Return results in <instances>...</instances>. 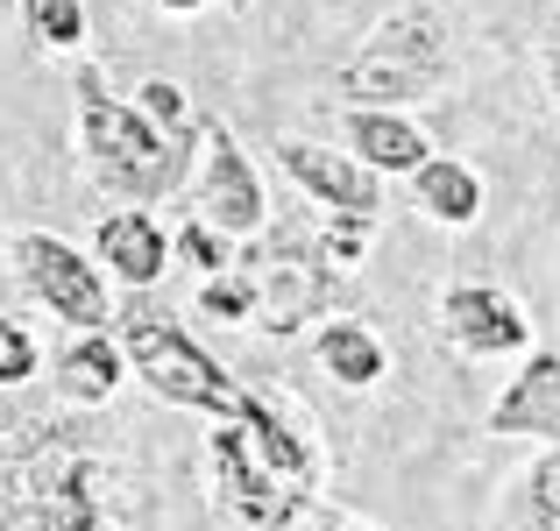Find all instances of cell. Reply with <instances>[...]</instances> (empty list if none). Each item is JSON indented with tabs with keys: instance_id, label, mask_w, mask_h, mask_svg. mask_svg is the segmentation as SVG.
Wrapping results in <instances>:
<instances>
[{
	"instance_id": "obj_1",
	"label": "cell",
	"mask_w": 560,
	"mask_h": 531,
	"mask_svg": "<svg viewBox=\"0 0 560 531\" xmlns=\"http://www.w3.org/2000/svg\"><path fill=\"white\" fill-rule=\"evenodd\" d=\"M213 475L228 489V518L248 531H284L305 510L319 461L262 397H248L242 411H228V425L213 433Z\"/></svg>"
},
{
	"instance_id": "obj_2",
	"label": "cell",
	"mask_w": 560,
	"mask_h": 531,
	"mask_svg": "<svg viewBox=\"0 0 560 531\" xmlns=\"http://www.w3.org/2000/svg\"><path fill=\"white\" fill-rule=\"evenodd\" d=\"M79 150L85 170H93L100 191L114 199H164L185 177V142L164 135L142 107H121V99L100 93V79H79Z\"/></svg>"
},
{
	"instance_id": "obj_3",
	"label": "cell",
	"mask_w": 560,
	"mask_h": 531,
	"mask_svg": "<svg viewBox=\"0 0 560 531\" xmlns=\"http://www.w3.org/2000/svg\"><path fill=\"white\" fill-rule=\"evenodd\" d=\"M454 79V43L440 8H405L341 64V93L362 107H419Z\"/></svg>"
},
{
	"instance_id": "obj_4",
	"label": "cell",
	"mask_w": 560,
	"mask_h": 531,
	"mask_svg": "<svg viewBox=\"0 0 560 531\" xmlns=\"http://www.w3.org/2000/svg\"><path fill=\"white\" fill-rule=\"evenodd\" d=\"M121 354H128V368H136V376L150 382L164 404L213 411V418H228V411H242V404H248L242 382H234L199 341H185V333L171 327L156 305H142V298L121 312Z\"/></svg>"
},
{
	"instance_id": "obj_5",
	"label": "cell",
	"mask_w": 560,
	"mask_h": 531,
	"mask_svg": "<svg viewBox=\"0 0 560 531\" xmlns=\"http://www.w3.org/2000/svg\"><path fill=\"white\" fill-rule=\"evenodd\" d=\"M14 270H22L28 298L50 305V319H65V327L93 333L107 327V276H100V262H85L71 241H57V234H22L14 241Z\"/></svg>"
},
{
	"instance_id": "obj_6",
	"label": "cell",
	"mask_w": 560,
	"mask_h": 531,
	"mask_svg": "<svg viewBox=\"0 0 560 531\" xmlns=\"http://www.w3.org/2000/svg\"><path fill=\"white\" fill-rule=\"evenodd\" d=\"M248 276H256V327L277 333V341H291V333H299L305 319H319L327 298H334V270L319 256H305L299 241L262 248Z\"/></svg>"
},
{
	"instance_id": "obj_7",
	"label": "cell",
	"mask_w": 560,
	"mask_h": 531,
	"mask_svg": "<svg viewBox=\"0 0 560 531\" xmlns=\"http://www.w3.org/2000/svg\"><path fill=\"white\" fill-rule=\"evenodd\" d=\"M440 333H447L462 354H476V362H497V354H525V347H533V319H525V305L511 298V291H497V284H454L447 298H440Z\"/></svg>"
},
{
	"instance_id": "obj_8",
	"label": "cell",
	"mask_w": 560,
	"mask_h": 531,
	"mask_svg": "<svg viewBox=\"0 0 560 531\" xmlns=\"http://www.w3.org/2000/svg\"><path fill=\"white\" fill-rule=\"evenodd\" d=\"M277 164H284L291 177H299L305 191H313L319 205H334V213H362V220H376V199H383V185H376V170L362 164L355 150H319V142H305V135H291V142H277Z\"/></svg>"
},
{
	"instance_id": "obj_9",
	"label": "cell",
	"mask_w": 560,
	"mask_h": 531,
	"mask_svg": "<svg viewBox=\"0 0 560 531\" xmlns=\"http://www.w3.org/2000/svg\"><path fill=\"white\" fill-rule=\"evenodd\" d=\"M206 227H220L228 241H248V234H262V220H270V205H262V185L256 170H248L242 142L228 135V128H213V156H206Z\"/></svg>"
},
{
	"instance_id": "obj_10",
	"label": "cell",
	"mask_w": 560,
	"mask_h": 531,
	"mask_svg": "<svg viewBox=\"0 0 560 531\" xmlns=\"http://www.w3.org/2000/svg\"><path fill=\"white\" fill-rule=\"evenodd\" d=\"M490 433L504 439H553L560 447V354H533L490 404Z\"/></svg>"
},
{
	"instance_id": "obj_11",
	"label": "cell",
	"mask_w": 560,
	"mask_h": 531,
	"mask_svg": "<svg viewBox=\"0 0 560 531\" xmlns=\"http://www.w3.org/2000/svg\"><path fill=\"white\" fill-rule=\"evenodd\" d=\"M100 262H107L128 291H150V284H164V270H171V241L142 205H121V213L100 220Z\"/></svg>"
},
{
	"instance_id": "obj_12",
	"label": "cell",
	"mask_w": 560,
	"mask_h": 531,
	"mask_svg": "<svg viewBox=\"0 0 560 531\" xmlns=\"http://www.w3.org/2000/svg\"><path fill=\"white\" fill-rule=\"evenodd\" d=\"M348 150H355L376 177H411L425 156H433V142L390 107H355L348 114Z\"/></svg>"
},
{
	"instance_id": "obj_13",
	"label": "cell",
	"mask_w": 560,
	"mask_h": 531,
	"mask_svg": "<svg viewBox=\"0 0 560 531\" xmlns=\"http://www.w3.org/2000/svg\"><path fill=\"white\" fill-rule=\"evenodd\" d=\"M411 191H419V213L440 220V227H468L482 213V177L468 164H454V156H425L411 170Z\"/></svg>"
},
{
	"instance_id": "obj_14",
	"label": "cell",
	"mask_w": 560,
	"mask_h": 531,
	"mask_svg": "<svg viewBox=\"0 0 560 531\" xmlns=\"http://www.w3.org/2000/svg\"><path fill=\"white\" fill-rule=\"evenodd\" d=\"M121 368H128V354L93 327L79 347H65V362H57V390H65L71 404H107V397L121 390Z\"/></svg>"
},
{
	"instance_id": "obj_15",
	"label": "cell",
	"mask_w": 560,
	"mask_h": 531,
	"mask_svg": "<svg viewBox=\"0 0 560 531\" xmlns=\"http://www.w3.org/2000/svg\"><path fill=\"white\" fill-rule=\"evenodd\" d=\"M319 362H327L334 382H348V390H370L383 376V341L362 319H334L327 333H319Z\"/></svg>"
},
{
	"instance_id": "obj_16",
	"label": "cell",
	"mask_w": 560,
	"mask_h": 531,
	"mask_svg": "<svg viewBox=\"0 0 560 531\" xmlns=\"http://www.w3.org/2000/svg\"><path fill=\"white\" fill-rule=\"evenodd\" d=\"M22 28L43 50H79L85 43V8L79 0H22Z\"/></svg>"
},
{
	"instance_id": "obj_17",
	"label": "cell",
	"mask_w": 560,
	"mask_h": 531,
	"mask_svg": "<svg viewBox=\"0 0 560 531\" xmlns=\"http://www.w3.org/2000/svg\"><path fill=\"white\" fill-rule=\"evenodd\" d=\"M199 305L213 319H256V276L248 270H213L206 291H199Z\"/></svg>"
},
{
	"instance_id": "obj_18",
	"label": "cell",
	"mask_w": 560,
	"mask_h": 531,
	"mask_svg": "<svg viewBox=\"0 0 560 531\" xmlns=\"http://www.w3.org/2000/svg\"><path fill=\"white\" fill-rule=\"evenodd\" d=\"M525 531H560V453H547L525 482Z\"/></svg>"
},
{
	"instance_id": "obj_19",
	"label": "cell",
	"mask_w": 560,
	"mask_h": 531,
	"mask_svg": "<svg viewBox=\"0 0 560 531\" xmlns=\"http://www.w3.org/2000/svg\"><path fill=\"white\" fill-rule=\"evenodd\" d=\"M142 114H150L164 135H178V142H191V128H199V121H191V107H185V93L171 79H150V85H142Z\"/></svg>"
},
{
	"instance_id": "obj_20",
	"label": "cell",
	"mask_w": 560,
	"mask_h": 531,
	"mask_svg": "<svg viewBox=\"0 0 560 531\" xmlns=\"http://www.w3.org/2000/svg\"><path fill=\"white\" fill-rule=\"evenodd\" d=\"M28 376H36V333L22 319H0V390H14Z\"/></svg>"
},
{
	"instance_id": "obj_21",
	"label": "cell",
	"mask_w": 560,
	"mask_h": 531,
	"mask_svg": "<svg viewBox=\"0 0 560 531\" xmlns=\"http://www.w3.org/2000/svg\"><path fill=\"white\" fill-rule=\"evenodd\" d=\"M171 256L199 262V270L213 276V270H228V234H220V227H206V220H191V227L178 234V241H171Z\"/></svg>"
},
{
	"instance_id": "obj_22",
	"label": "cell",
	"mask_w": 560,
	"mask_h": 531,
	"mask_svg": "<svg viewBox=\"0 0 560 531\" xmlns=\"http://www.w3.org/2000/svg\"><path fill=\"white\" fill-rule=\"evenodd\" d=\"M362 248H370V220H362V213H348V227H334L327 241H319V262H327V270H355V262H362Z\"/></svg>"
},
{
	"instance_id": "obj_23",
	"label": "cell",
	"mask_w": 560,
	"mask_h": 531,
	"mask_svg": "<svg viewBox=\"0 0 560 531\" xmlns=\"http://www.w3.org/2000/svg\"><path fill=\"white\" fill-rule=\"evenodd\" d=\"M547 79H553V107H560V28H553V43H547Z\"/></svg>"
},
{
	"instance_id": "obj_24",
	"label": "cell",
	"mask_w": 560,
	"mask_h": 531,
	"mask_svg": "<svg viewBox=\"0 0 560 531\" xmlns=\"http://www.w3.org/2000/svg\"><path fill=\"white\" fill-rule=\"evenodd\" d=\"M156 8H178V14H191V8H206V0H156Z\"/></svg>"
}]
</instances>
